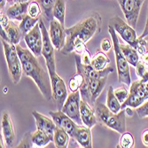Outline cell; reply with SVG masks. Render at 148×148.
Returning a JSON list of instances; mask_svg holds the SVG:
<instances>
[{
    "label": "cell",
    "mask_w": 148,
    "mask_h": 148,
    "mask_svg": "<svg viewBox=\"0 0 148 148\" xmlns=\"http://www.w3.org/2000/svg\"><path fill=\"white\" fill-rule=\"evenodd\" d=\"M101 24L100 16L94 13L71 28L66 29V43L60 51L62 54L68 55L72 51L82 54L86 50L85 45L89 40L100 31Z\"/></svg>",
    "instance_id": "6da1fadb"
},
{
    "label": "cell",
    "mask_w": 148,
    "mask_h": 148,
    "mask_svg": "<svg viewBox=\"0 0 148 148\" xmlns=\"http://www.w3.org/2000/svg\"><path fill=\"white\" fill-rule=\"evenodd\" d=\"M16 48L22 65L23 73L34 80L43 97L46 100H51L52 99V88L48 69L43 68L37 57L29 49L23 48L20 45H17Z\"/></svg>",
    "instance_id": "7a4b0ae2"
},
{
    "label": "cell",
    "mask_w": 148,
    "mask_h": 148,
    "mask_svg": "<svg viewBox=\"0 0 148 148\" xmlns=\"http://www.w3.org/2000/svg\"><path fill=\"white\" fill-rule=\"evenodd\" d=\"M95 114L97 120L100 123L108 127L120 134L126 132V111L125 108L122 109L119 113L115 114L112 112L107 106L101 102H96L95 104Z\"/></svg>",
    "instance_id": "3957f363"
},
{
    "label": "cell",
    "mask_w": 148,
    "mask_h": 148,
    "mask_svg": "<svg viewBox=\"0 0 148 148\" xmlns=\"http://www.w3.org/2000/svg\"><path fill=\"white\" fill-rule=\"evenodd\" d=\"M108 32L112 37L113 47L114 51V57L117 68V74H118V80L119 83L125 84L126 86L130 87L131 84V77H130V63L126 60L123 52L120 47V42L118 36L115 33V29L112 26H108Z\"/></svg>",
    "instance_id": "277c9868"
},
{
    "label": "cell",
    "mask_w": 148,
    "mask_h": 148,
    "mask_svg": "<svg viewBox=\"0 0 148 148\" xmlns=\"http://www.w3.org/2000/svg\"><path fill=\"white\" fill-rule=\"evenodd\" d=\"M2 44L5 51V57L7 62L8 70L11 75V78L14 84H19L22 75L23 69L21 62V60L18 55L16 45L12 43L6 42L2 40Z\"/></svg>",
    "instance_id": "5b68a950"
},
{
    "label": "cell",
    "mask_w": 148,
    "mask_h": 148,
    "mask_svg": "<svg viewBox=\"0 0 148 148\" xmlns=\"http://www.w3.org/2000/svg\"><path fill=\"white\" fill-rule=\"evenodd\" d=\"M148 99V82H143L140 79L131 83L130 86L129 97L122 104V109L130 106L137 108Z\"/></svg>",
    "instance_id": "8992f818"
},
{
    "label": "cell",
    "mask_w": 148,
    "mask_h": 148,
    "mask_svg": "<svg viewBox=\"0 0 148 148\" xmlns=\"http://www.w3.org/2000/svg\"><path fill=\"white\" fill-rule=\"evenodd\" d=\"M39 26L41 29L42 36H43V48L42 55L45 60L46 68L49 71L50 75L56 74V64H55V55H54V46H53L51 40L50 38L49 32L46 29L45 22L42 19L39 20Z\"/></svg>",
    "instance_id": "52a82bcc"
},
{
    "label": "cell",
    "mask_w": 148,
    "mask_h": 148,
    "mask_svg": "<svg viewBox=\"0 0 148 148\" xmlns=\"http://www.w3.org/2000/svg\"><path fill=\"white\" fill-rule=\"evenodd\" d=\"M109 25L113 27L115 31L122 36V38L128 45H131L135 49H138L139 38L138 37L134 28H132L130 25H129L119 16L113 17L109 21Z\"/></svg>",
    "instance_id": "ba28073f"
},
{
    "label": "cell",
    "mask_w": 148,
    "mask_h": 148,
    "mask_svg": "<svg viewBox=\"0 0 148 148\" xmlns=\"http://www.w3.org/2000/svg\"><path fill=\"white\" fill-rule=\"evenodd\" d=\"M126 21L132 28H136L139 12L145 0H117Z\"/></svg>",
    "instance_id": "9c48e42d"
},
{
    "label": "cell",
    "mask_w": 148,
    "mask_h": 148,
    "mask_svg": "<svg viewBox=\"0 0 148 148\" xmlns=\"http://www.w3.org/2000/svg\"><path fill=\"white\" fill-rule=\"evenodd\" d=\"M81 93L80 90L71 92L68 96L63 107L62 111L73 119L78 125H83V121L81 118L80 113V101H81Z\"/></svg>",
    "instance_id": "30bf717a"
},
{
    "label": "cell",
    "mask_w": 148,
    "mask_h": 148,
    "mask_svg": "<svg viewBox=\"0 0 148 148\" xmlns=\"http://www.w3.org/2000/svg\"><path fill=\"white\" fill-rule=\"evenodd\" d=\"M51 76V88H52V99L57 104L58 110H61L68 99V90L63 79L56 73Z\"/></svg>",
    "instance_id": "8fae6325"
},
{
    "label": "cell",
    "mask_w": 148,
    "mask_h": 148,
    "mask_svg": "<svg viewBox=\"0 0 148 148\" xmlns=\"http://www.w3.org/2000/svg\"><path fill=\"white\" fill-rule=\"evenodd\" d=\"M24 39L28 48L34 53V55L39 57L42 54L43 48V36L39 22L34 28L24 36Z\"/></svg>",
    "instance_id": "7c38bea8"
},
{
    "label": "cell",
    "mask_w": 148,
    "mask_h": 148,
    "mask_svg": "<svg viewBox=\"0 0 148 148\" xmlns=\"http://www.w3.org/2000/svg\"><path fill=\"white\" fill-rule=\"evenodd\" d=\"M50 38L54 48L58 51H61L66 43V29L63 24L58 20L53 19L50 21Z\"/></svg>",
    "instance_id": "4fadbf2b"
},
{
    "label": "cell",
    "mask_w": 148,
    "mask_h": 148,
    "mask_svg": "<svg viewBox=\"0 0 148 148\" xmlns=\"http://www.w3.org/2000/svg\"><path fill=\"white\" fill-rule=\"evenodd\" d=\"M49 114L54 121L57 126L62 128L66 132L69 134L71 138H74L75 131L77 130L78 124L75 122L73 119H71L69 115H66L62 110L58 111H50Z\"/></svg>",
    "instance_id": "5bb4252c"
},
{
    "label": "cell",
    "mask_w": 148,
    "mask_h": 148,
    "mask_svg": "<svg viewBox=\"0 0 148 148\" xmlns=\"http://www.w3.org/2000/svg\"><path fill=\"white\" fill-rule=\"evenodd\" d=\"M1 129L4 136V140L8 147H12L15 142V132L13 129V125L10 115L7 113H5L2 117L1 122Z\"/></svg>",
    "instance_id": "9a60e30c"
},
{
    "label": "cell",
    "mask_w": 148,
    "mask_h": 148,
    "mask_svg": "<svg viewBox=\"0 0 148 148\" xmlns=\"http://www.w3.org/2000/svg\"><path fill=\"white\" fill-rule=\"evenodd\" d=\"M32 114L36 120V124L37 130L45 131L52 136L54 135L57 125L54 123L53 119H50L47 116L38 113L37 111H33Z\"/></svg>",
    "instance_id": "2e32d148"
},
{
    "label": "cell",
    "mask_w": 148,
    "mask_h": 148,
    "mask_svg": "<svg viewBox=\"0 0 148 148\" xmlns=\"http://www.w3.org/2000/svg\"><path fill=\"white\" fill-rule=\"evenodd\" d=\"M80 113L84 125L90 129L97 123V117L95 114V111H93L90 105L88 102L82 99H81L80 101Z\"/></svg>",
    "instance_id": "e0dca14e"
},
{
    "label": "cell",
    "mask_w": 148,
    "mask_h": 148,
    "mask_svg": "<svg viewBox=\"0 0 148 148\" xmlns=\"http://www.w3.org/2000/svg\"><path fill=\"white\" fill-rule=\"evenodd\" d=\"M29 2H15L11 5L5 12L6 15L11 21H21L24 17L28 14Z\"/></svg>",
    "instance_id": "ac0fdd59"
},
{
    "label": "cell",
    "mask_w": 148,
    "mask_h": 148,
    "mask_svg": "<svg viewBox=\"0 0 148 148\" xmlns=\"http://www.w3.org/2000/svg\"><path fill=\"white\" fill-rule=\"evenodd\" d=\"M76 140V142L84 148H91L92 147V139L90 129L87 126L78 125L75 134L73 138Z\"/></svg>",
    "instance_id": "d6986e66"
},
{
    "label": "cell",
    "mask_w": 148,
    "mask_h": 148,
    "mask_svg": "<svg viewBox=\"0 0 148 148\" xmlns=\"http://www.w3.org/2000/svg\"><path fill=\"white\" fill-rule=\"evenodd\" d=\"M107 76L97 78V79H89V87H90V98L92 105L94 106V103L96 102L97 99L100 95L101 91L103 90L106 82Z\"/></svg>",
    "instance_id": "ffe728a7"
},
{
    "label": "cell",
    "mask_w": 148,
    "mask_h": 148,
    "mask_svg": "<svg viewBox=\"0 0 148 148\" xmlns=\"http://www.w3.org/2000/svg\"><path fill=\"white\" fill-rule=\"evenodd\" d=\"M82 69L84 75L89 79H97V78L106 77L108 76L110 73L114 72L113 68H106L103 70H97L91 65H84L83 63H82Z\"/></svg>",
    "instance_id": "44dd1931"
},
{
    "label": "cell",
    "mask_w": 148,
    "mask_h": 148,
    "mask_svg": "<svg viewBox=\"0 0 148 148\" xmlns=\"http://www.w3.org/2000/svg\"><path fill=\"white\" fill-rule=\"evenodd\" d=\"M120 47L122 49L128 62L131 66H136L137 64L140 61V55H139L138 50L132 47L130 45H121L120 44Z\"/></svg>",
    "instance_id": "7402d4cb"
},
{
    "label": "cell",
    "mask_w": 148,
    "mask_h": 148,
    "mask_svg": "<svg viewBox=\"0 0 148 148\" xmlns=\"http://www.w3.org/2000/svg\"><path fill=\"white\" fill-rule=\"evenodd\" d=\"M69 134L62 128L57 126L54 135H53V142L55 144V146L58 148H65L68 147L69 142Z\"/></svg>",
    "instance_id": "603a6c76"
},
{
    "label": "cell",
    "mask_w": 148,
    "mask_h": 148,
    "mask_svg": "<svg viewBox=\"0 0 148 148\" xmlns=\"http://www.w3.org/2000/svg\"><path fill=\"white\" fill-rule=\"evenodd\" d=\"M3 28V27H2ZM8 35V37H9V41L10 43L13 44V45H19L20 43V40H21V31L20 29V27H18L14 22L10 20L8 25L4 28Z\"/></svg>",
    "instance_id": "cb8c5ba5"
},
{
    "label": "cell",
    "mask_w": 148,
    "mask_h": 148,
    "mask_svg": "<svg viewBox=\"0 0 148 148\" xmlns=\"http://www.w3.org/2000/svg\"><path fill=\"white\" fill-rule=\"evenodd\" d=\"M31 138H32L33 144L39 147H43L46 145L49 142L53 141L52 135H50V134L40 130H36V132L31 134Z\"/></svg>",
    "instance_id": "d4e9b609"
},
{
    "label": "cell",
    "mask_w": 148,
    "mask_h": 148,
    "mask_svg": "<svg viewBox=\"0 0 148 148\" xmlns=\"http://www.w3.org/2000/svg\"><path fill=\"white\" fill-rule=\"evenodd\" d=\"M106 106L112 112H114L115 114L119 113L121 110H122V104L120 103V101L116 98L113 86H109L108 90H107Z\"/></svg>",
    "instance_id": "484cf974"
},
{
    "label": "cell",
    "mask_w": 148,
    "mask_h": 148,
    "mask_svg": "<svg viewBox=\"0 0 148 148\" xmlns=\"http://www.w3.org/2000/svg\"><path fill=\"white\" fill-rule=\"evenodd\" d=\"M110 63L109 58L105 54L104 51H98L95 56L91 58L90 65L97 70H103L106 68V65Z\"/></svg>",
    "instance_id": "4316f807"
},
{
    "label": "cell",
    "mask_w": 148,
    "mask_h": 148,
    "mask_svg": "<svg viewBox=\"0 0 148 148\" xmlns=\"http://www.w3.org/2000/svg\"><path fill=\"white\" fill-rule=\"evenodd\" d=\"M66 0H56L53 8V17L63 25L65 24L66 18Z\"/></svg>",
    "instance_id": "83f0119b"
},
{
    "label": "cell",
    "mask_w": 148,
    "mask_h": 148,
    "mask_svg": "<svg viewBox=\"0 0 148 148\" xmlns=\"http://www.w3.org/2000/svg\"><path fill=\"white\" fill-rule=\"evenodd\" d=\"M39 20H40V17L39 18H33V17L29 16V14H27L19 25L21 33L25 36L27 33L29 32L39 22Z\"/></svg>",
    "instance_id": "f1b7e54d"
},
{
    "label": "cell",
    "mask_w": 148,
    "mask_h": 148,
    "mask_svg": "<svg viewBox=\"0 0 148 148\" xmlns=\"http://www.w3.org/2000/svg\"><path fill=\"white\" fill-rule=\"evenodd\" d=\"M42 7L43 12H45V15L46 20L51 21L54 17H53V8H54L56 0H37Z\"/></svg>",
    "instance_id": "f546056e"
},
{
    "label": "cell",
    "mask_w": 148,
    "mask_h": 148,
    "mask_svg": "<svg viewBox=\"0 0 148 148\" xmlns=\"http://www.w3.org/2000/svg\"><path fill=\"white\" fill-rule=\"evenodd\" d=\"M134 146V138L130 132H124L122 134V137L120 138V144L117 147L123 148H131Z\"/></svg>",
    "instance_id": "4dcf8cb0"
},
{
    "label": "cell",
    "mask_w": 148,
    "mask_h": 148,
    "mask_svg": "<svg viewBox=\"0 0 148 148\" xmlns=\"http://www.w3.org/2000/svg\"><path fill=\"white\" fill-rule=\"evenodd\" d=\"M42 7L38 1H31L28 6V14L33 18H39L42 12Z\"/></svg>",
    "instance_id": "1f68e13d"
},
{
    "label": "cell",
    "mask_w": 148,
    "mask_h": 148,
    "mask_svg": "<svg viewBox=\"0 0 148 148\" xmlns=\"http://www.w3.org/2000/svg\"><path fill=\"white\" fill-rule=\"evenodd\" d=\"M135 68L136 73L143 82H148V65L143 63L142 61H139Z\"/></svg>",
    "instance_id": "d6a6232c"
},
{
    "label": "cell",
    "mask_w": 148,
    "mask_h": 148,
    "mask_svg": "<svg viewBox=\"0 0 148 148\" xmlns=\"http://www.w3.org/2000/svg\"><path fill=\"white\" fill-rule=\"evenodd\" d=\"M129 90L125 87H119L114 90V94L121 104H123L129 97Z\"/></svg>",
    "instance_id": "836d02e7"
},
{
    "label": "cell",
    "mask_w": 148,
    "mask_h": 148,
    "mask_svg": "<svg viewBox=\"0 0 148 148\" xmlns=\"http://www.w3.org/2000/svg\"><path fill=\"white\" fill-rule=\"evenodd\" d=\"M31 134L30 132H28L25 134V136L22 138V139L21 140V142L17 145L16 147L20 148V147H25V148H29V147H32V144H33V141H32V138H31Z\"/></svg>",
    "instance_id": "e575fe53"
},
{
    "label": "cell",
    "mask_w": 148,
    "mask_h": 148,
    "mask_svg": "<svg viewBox=\"0 0 148 148\" xmlns=\"http://www.w3.org/2000/svg\"><path fill=\"white\" fill-rule=\"evenodd\" d=\"M137 114L139 118L143 119L148 117V99L145 100L142 105L137 107Z\"/></svg>",
    "instance_id": "d590c367"
},
{
    "label": "cell",
    "mask_w": 148,
    "mask_h": 148,
    "mask_svg": "<svg viewBox=\"0 0 148 148\" xmlns=\"http://www.w3.org/2000/svg\"><path fill=\"white\" fill-rule=\"evenodd\" d=\"M69 89L71 90V92H75V91H77L79 90L80 89V83H79V81L75 77H71V79L69 80Z\"/></svg>",
    "instance_id": "8d00e7d4"
},
{
    "label": "cell",
    "mask_w": 148,
    "mask_h": 148,
    "mask_svg": "<svg viewBox=\"0 0 148 148\" xmlns=\"http://www.w3.org/2000/svg\"><path fill=\"white\" fill-rule=\"evenodd\" d=\"M101 50L104 51V52H108L111 51V48L113 47L112 45V43L110 40L107 38V37H105L103 40H102V42H101Z\"/></svg>",
    "instance_id": "74e56055"
},
{
    "label": "cell",
    "mask_w": 148,
    "mask_h": 148,
    "mask_svg": "<svg viewBox=\"0 0 148 148\" xmlns=\"http://www.w3.org/2000/svg\"><path fill=\"white\" fill-rule=\"evenodd\" d=\"M81 60H82V63L84 65H90L91 63V57L90 54V51L86 49L81 56Z\"/></svg>",
    "instance_id": "f35d334b"
},
{
    "label": "cell",
    "mask_w": 148,
    "mask_h": 148,
    "mask_svg": "<svg viewBox=\"0 0 148 148\" xmlns=\"http://www.w3.org/2000/svg\"><path fill=\"white\" fill-rule=\"evenodd\" d=\"M9 21H10V19L6 15V13L4 12H1V14H0V24H1V27L5 28L8 25Z\"/></svg>",
    "instance_id": "ab89813d"
},
{
    "label": "cell",
    "mask_w": 148,
    "mask_h": 148,
    "mask_svg": "<svg viewBox=\"0 0 148 148\" xmlns=\"http://www.w3.org/2000/svg\"><path fill=\"white\" fill-rule=\"evenodd\" d=\"M141 140H142V143L144 145L148 146V129H145L142 131Z\"/></svg>",
    "instance_id": "60d3db41"
},
{
    "label": "cell",
    "mask_w": 148,
    "mask_h": 148,
    "mask_svg": "<svg viewBox=\"0 0 148 148\" xmlns=\"http://www.w3.org/2000/svg\"><path fill=\"white\" fill-rule=\"evenodd\" d=\"M0 35H1V40H5V41H6V42H9L10 43V41H9V37H8V35H7V33H6V31H5V29H4V28H2L1 27V29H0Z\"/></svg>",
    "instance_id": "b9f144b4"
},
{
    "label": "cell",
    "mask_w": 148,
    "mask_h": 148,
    "mask_svg": "<svg viewBox=\"0 0 148 148\" xmlns=\"http://www.w3.org/2000/svg\"><path fill=\"white\" fill-rule=\"evenodd\" d=\"M148 36V10H147V19H146V23H145V28L143 32V34L138 37V38H145Z\"/></svg>",
    "instance_id": "7bdbcfd3"
},
{
    "label": "cell",
    "mask_w": 148,
    "mask_h": 148,
    "mask_svg": "<svg viewBox=\"0 0 148 148\" xmlns=\"http://www.w3.org/2000/svg\"><path fill=\"white\" fill-rule=\"evenodd\" d=\"M140 56H141L140 57V61H142L143 63L148 65V50L145 53H143L142 55H140Z\"/></svg>",
    "instance_id": "ee69618b"
},
{
    "label": "cell",
    "mask_w": 148,
    "mask_h": 148,
    "mask_svg": "<svg viewBox=\"0 0 148 148\" xmlns=\"http://www.w3.org/2000/svg\"><path fill=\"white\" fill-rule=\"evenodd\" d=\"M5 1L6 0H0V10H1V12H4V8L5 6Z\"/></svg>",
    "instance_id": "f6af8a7d"
},
{
    "label": "cell",
    "mask_w": 148,
    "mask_h": 148,
    "mask_svg": "<svg viewBox=\"0 0 148 148\" xmlns=\"http://www.w3.org/2000/svg\"><path fill=\"white\" fill-rule=\"evenodd\" d=\"M29 0H14V2H29Z\"/></svg>",
    "instance_id": "bcb514c9"
},
{
    "label": "cell",
    "mask_w": 148,
    "mask_h": 148,
    "mask_svg": "<svg viewBox=\"0 0 148 148\" xmlns=\"http://www.w3.org/2000/svg\"><path fill=\"white\" fill-rule=\"evenodd\" d=\"M6 1H8V2H12V1H14V0H6Z\"/></svg>",
    "instance_id": "7dc6e473"
},
{
    "label": "cell",
    "mask_w": 148,
    "mask_h": 148,
    "mask_svg": "<svg viewBox=\"0 0 148 148\" xmlns=\"http://www.w3.org/2000/svg\"><path fill=\"white\" fill-rule=\"evenodd\" d=\"M147 45H148V41H147Z\"/></svg>",
    "instance_id": "c3c4849f"
}]
</instances>
